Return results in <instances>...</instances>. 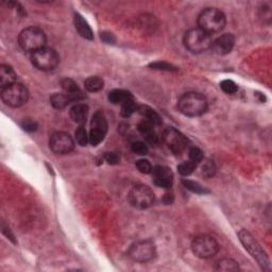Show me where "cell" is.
<instances>
[{
  "instance_id": "1",
  "label": "cell",
  "mask_w": 272,
  "mask_h": 272,
  "mask_svg": "<svg viewBox=\"0 0 272 272\" xmlns=\"http://www.w3.org/2000/svg\"><path fill=\"white\" fill-rule=\"evenodd\" d=\"M179 111L188 117H198L208 111V100L203 95L189 92L181 96L178 101Z\"/></svg>"
},
{
  "instance_id": "2",
  "label": "cell",
  "mask_w": 272,
  "mask_h": 272,
  "mask_svg": "<svg viewBox=\"0 0 272 272\" xmlns=\"http://www.w3.org/2000/svg\"><path fill=\"white\" fill-rule=\"evenodd\" d=\"M225 24L226 18L224 13L216 8L204 9L198 16V28L211 35L223 30Z\"/></svg>"
},
{
  "instance_id": "3",
  "label": "cell",
  "mask_w": 272,
  "mask_h": 272,
  "mask_svg": "<svg viewBox=\"0 0 272 272\" xmlns=\"http://www.w3.org/2000/svg\"><path fill=\"white\" fill-rule=\"evenodd\" d=\"M184 46L192 54H202L211 49L212 35L200 28H193L184 35Z\"/></svg>"
},
{
  "instance_id": "4",
  "label": "cell",
  "mask_w": 272,
  "mask_h": 272,
  "mask_svg": "<svg viewBox=\"0 0 272 272\" xmlns=\"http://www.w3.org/2000/svg\"><path fill=\"white\" fill-rule=\"evenodd\" d=\"M46 42L47 38L45 32L38 27H28L24 29L18 36L19 46L31 54L46 47Z\"/></svg>"
},
{
  "instance_id": "5",
  "label": "cell",
  "mask_w": 272,
  "mask_h": 272,
  "mask_svg": "<svg viewBox=\"0 0 272 272\" xmlns=\"http://www.w3.org/2000/svg\"><path fill=\"white\" fill-rule=\"evenodd\" d=\"M238 237L242 246H244L247 251L251 254L253 259L259 263L262 269L265 271H270V261L268 259V256L259 244V241L253 237V235L251 233H249L247 230H241L238 233Z\"/></svg>"
},
{
  "instance_id": "6",
  "label": "cell",
  "mask_w": 272,
  "mask_h": 272,
  "mask_svg": "<svg viewBox=\"0 0 272 272\" xmlns=\"http://www.w3.org/2000/svg\"><path fill=\"white\" fill-rule=\"evenodd\" d=\"M31 61L38 69L42 71H51L57 67L60 63V56L54 49L44 47L32 54Z\"/></svg>"
},
{
  "instance_id": "7",
  "label": "cell",
  "mask_w": 272,
  "mask_h": 272,
  "mask_svg": "<svg viewBox=\"0 0 272 272\" xmlns=\"http://www.w3.org/2000/svg\"><path fill=\"white\" fill-rule=\"evenodd\" d=\"M1 99L6 106L19 108L27 104L29 99L28 88L20 83H14L3 87L1 88Z\"/></svg>"
},
{
  "instance_id": "8",
  "label": "cell",
  "mask_w": 272,
  "mask_h": 272,
  "mask_svg": "<svg viewBox=\"0 0 272 272\" xmlns=\"http://www.w3.org/2000/svg\"><path fill=\"white\" fill-rule=\"evenodd\" d=\"M192 250L197 257L208 260L217 254L219 245L217 240L210 235H200L193 240Z\"/></svg>"
},
{
  "instance_id": "9",
  "label": "cell",
  "mask_w": 272,
  "mask_h": 272,
  "mask_svg": "<svg viewBox=\"0 0 272 272\" xmlns=\"http://www.w3.org/2000/svg\"><path fill=\"white\" fill-rule=\"evenodd\" d=\"M128 254L137 263H148L156 257L157 248L152 240H138L130 247Z\"/></svg>"
},
{
  "instance_id": "10",
  "label": "cell",
  "mask_w": 272,
  "mask_h": 272,
  "mask_svg": "<svg viewBox=\"0 0 272 272\" xmlns=\"http://www.w3.org/2000/svg\"><path fill=\"white\" fill-rule=\"evenodd\" d=\"M129 202L138 210H146L154 203V194L152 190L146 185H136L130 190Z\"/></svg>"
},
{
  "instance_id": "11",
  "label": "cell",
  "mask_w": 272,
  "mask_h": 272,
  "mask_svg": "<svg viewBox=\"0 0 272 272\" xmlns=\"http://www.w3.org/2000/svg\"><path fill=\"white\" fill-rule=\"evenodd\" d=\"M108 133V121L105 114L101 111H97L94 114L92 122H91V130H90V143L93 146H98L102 141H104Z\"/></svg>"
},
{
  "instance_id": "12",
  "label": "cell",
  "mask_w": 272,
  "mask_h": 272,
  "mask_svg": "<svg viewBox=\"0 0 272 272\" xmlns=\"http://www.w3.org/2000/svg\"><path fill=\"white\" fill-rule=\"evenodd\" d=\"M50 149L55 154H68L75 149V141L66 132H55L50 137Z\"/></svg>"
},
{
  "instance_id": "13",
  "label": "cell",
  "mask_w": 272,
  "mask_h": 272,
  "mask_svg": "<svg viewBox=\"0 0 272 272\" xmlns=\"http://www.w3.org/2000/svg\"><path fill=\"white\" fill-rule=\"evenodd\" d=\"M163 139L174 154H181L187 148V138L174 128H167L163 133Z\"/></svg>"
},
{
  "instance_id": "14",
  "label": "cell",
  "mask_w": 272,
  "mask_h": 272,
  "mask_svg": "<svg viewBox=\"0 0 272 272\" xmlns=\"http://www.w3.org/2000/svg\"><path fill=\"white\" fill-rule=\"evenodd\" d=\"M235 45V38L233 34L226 33L220 35L215 41H213L211 49L213 53L218 55H225L229 54Z\"/></svg>"
},
{
  "instance_id": "15",
  "label": "cell",
  "mask_w": 272,
  "mask_h": 272,
  "mask_svg": "<svg viewBox=\"0 0 272 272\" xmlns=\"http://www.w3.org/2000/svg\"><path fill=\"white\" fill-rule=\"evenodd\" d=\"M154 184L162 188H170L173 183V174L170 169L165 166H157L152 169Z\"/></svg>"
},
{
  "instance_id": "16",
  "label": "cell",
  "mask_w": 272,
  "mask_h": 272,
  "mask_svg": "<svg viewBox=\"0 0 272 272\" xmlns=\"http://www.w3.org/2000/svg\"><path fill=\"white\" fill-rule=\"evenodd\" d=\"M61 85L63 88V92L67 95L72 102H79L80 100L84 99V95L82 91L80 90L79 86L75 83L73 80L68 78L63 79L61 81Z\"/></svg>"
},
{
  "instance_id": "17",
  "label": "cell",
  "mask_w": 272,
  "mask_h": 272,
  "mask_svg": "<svg viewBox=\"0 0 272 272\" xmlns=\"http://www.w3.org/2000/svg\"><path fill=\"white\" fill-rule=\"evenodd\" d=\"M153 124L148 120H142L138 123V131L144 135L146 142L149 143L150 145H157L159 143V137L157 136L156 132L153 129Z\"/></svg>"
},
{
  "instance_id": "18",
  "label": "cell",
  "mask_w": 272,
  "mask_h": 272,
  "mask_svg": "<svg viewBox=\"0 0 272 272\" xmlns=\"http://www.w3.org/2000/svg\"><path fill=\"white\" fill-rule=\"evenodd\" d=\"M69 114L73 121L79 123L80 126H83L88 116V107L84 104H77L70 109Z\"/></svg>"
},
{
  "instance_id": "19",
  "label": "cell",
  "mask_w": 272,
  "mask_h": 272,
  "mask_svg": "<svg viewBox=\"0 0 272 272\" xmlns=\"http://www.w3.org/2000/svg\"><path fill=\"white\" fill-rule=\"evenodd\" d=\"M16 72L9 65L0 66V85L1 88L16 83Z\"/></svg>"
},
{
  "instance_id": "20",
  "label": "cell",
  "mask_w": 272,
  "mask_h": 272,
  "mask_svg": "<svg viewBox=\"0 0 272 272\" xmlns=\"http://www.w3.org/2000/svg\"><path fill=\"white\" fill-rule=\"evenodd\" d=\"M75 27L83 39L88 41H92L94 39V34L90 25L87 24V21L79 13L75 14Z\"/></svg>"
},
{
  "instance_id": "21",
  "label": "cell",
  "mask_w": 272,
  "mask_h": 272,
  "mask_svg": "<svg viewBox=\"0 0 272 272\" xmlns=\"http://www.w3.org/2000/svg\"><path fill=\"white\" fill-rule=\"evenodd\" d=\"M134 98L132 96V94L128 91L124 90H114L112 92H109V102H112L113 105H122L124 102Z\"/></svg>"
},
{
  "instance_id": "22",
  "label": "cell",
  "mask_w": 272,
  "mask_h": 272,
  "mask_svg": "<svg viewBox=\"0 0 272 272\" xmlns=\"http://www.w3.org/2000/svg\"><path fill=\"white\" fill-rule=\"evenodd\" d=\"M137 111L146 120L150 121L153 126H159V124L162 123V119H161L160 115L151 108L147 107V106H141L139 108H137Z\"/></svg>"
},
{
  "instance_id": "23",
  "label": "cell",
  "mask_w": 272,
  "mask_h": 272,
  "mask_svg": "<svg viewBox=\"0 0 272 272\" xmlns=\"http://www.w3.org/2000/svg\"><path fill=\"white\" fill-rule=\"evenodd\" d=\"M71 102V99L65 93H55L50 97V104L55 109H64Z\"/></svg>"
},
{
  "instance_id": "24",
  "label": "cell",
  "mask_w": 272,
  "mask_h": 272,
  "mask_svg": "<svg viewBox=\"0 0 272 272\" xmlns=\"http://www.w3.org/2000/svg\"><path fill=\"white\" fill-rule=\"evenodd\" d=\"M104 84H105L104 80L97 76H93V77L87 78L84 82V86L86 90L88 92H92V93H96V92H99L100 90H102V88H104Z\"/></svg>"
},
{
  "instance_id": "25",
  "label": "cell",
  "mask_w": 272,
  "mask_h": 272,
  "mask_svg": "<svg viewBox=\"0 0 272 272\" xmlns=\"http://www.w3.org/2000/svg\"><path fill=\"white\" fill-rule=\"evenodd\" d=\"M216 270L218 271H238L239 270V265L237 262L231 259H222L217 262L216 264Z\"/></svg>"
},
{
  "instance_id": "26",
  "label": "cell",
  "mask_w": 272,
  "mask_h": 272,
  "mask_svg": "<svg viewBox=\"0 0 272 272\" xmlns=\"http://www.w3.org/2000/svg\"><path fill=\"white\" fill-rule=\"evenodd\" d=\"M137 111V106L134 98H132L121 105V116L123 117H130L133 115Z\"/></svg>"
},
{
  "instance_id": "27",
  "label": "cell",
  "mask_w": 272,
  "mask_h": 272,
  "mask_svg": "<svg viewBox=\"0 0 272 272\" xmlns=\"http://www.w3.org/2000/svg\"><path fill=\"white\" fill-rule=\"evenodd\" d=\"M183 184H184V186L190 190V192H193L195 194H199V195H203V194H208L209 190L205 189L202 185H200L199 183L197 182H194V181H190V180H184L183 181Z\"/></svg>"
},
{
  "instance_id": "28",
  "label": "cell",
  "mask_w": 272,
  "mask_h": 272,
  "mask_svg": "<svg viewBox=\"0 0 272 272\" xmlns=\"http://www.w3.org/2000/svg\"><path fill=\"white\" fill-rule=\"evenodd\" d=\"M199 165H200V170H201L202 175H204V176L214 175L216 168H215V164L213 163L212 161L203 160ZM199 165H198V166H199Z\"/></svg>"
},
{
  "instance_id": "29",
  "label": "cell",
  "mask_w": 272,
  "mask_h": 272,
  "mask_svg": "<svg viewBox=\"0 0 272 272\" xmlns=\"http://www.w3.org/2000/svg\"><path fill=\"white\" fill-rule=\"evenodd\" d=\"M76 141L80 146H86L90 143V135L87 134V132L83 126H80L76 130Z\"/></svg>"
},
{
  "instance_id": "30",
  "label": "cell",
  "mask_w": 272,
  "mask_h": 272,
  "mask_svg": "<svg viewBox=\"0 0 272 272\" xmlns=\"http://www.w3.org/2000/svg\"><path fill=\"white\" fill-rule=\"evenodd\" d=\"M197 167L198 166L195 163H193V162H190L188 160V161L183 162V163H181L178 166V170L182 175H189L196 170Z\"/></svg>"
},
{
  "instance_id": "31",
  "label": "cell",
  "mask_w": 272,
  "mask_h": 272,
  "mask_svg": "<svg viewBox=\"0 0 272 272\" xmlns=\"http://www.w3.org/2000/svg\"><path fill=\"white\" fill-rule=\"evenodd\" d=\"M220 88L227 95H233L238 91L237 84L232 80H223L222 82L220 83Z\"/></svg>"
},
{
  "instance_id": "32",
  "label": "cell",
  "mask_w": 272,
  "mask_h": 272,
  "mask_svg": "<svg viewBox=\"0 0 272 272\" xmlns=\"http://www.w3.org/2000/svg\"><path fill=\"white\" fill-rule=\"evenodd\" d=\"M189 161L193 162L197 166L199 165L201 162L203 161V153L202 151L197 148V147H193V148H190L189 150Z\"/></svg>"
},
{
  "instance_id": "33",
  "label": "cell",
  "mask_w": 272,
  "mask_h": 272,
  "mask_svg": "<svg viewBox=\"0 0 272 272\" xmlns=\"http://www.w3.org/2000/svg\"><path fill=\"white\" fill-rule=\"evenodd\" d=\"M136 168L138 169V171L139 172H142V173H146V174H148V173H151L152 171V166L150 164V162L149 161H147V160H139L136 162Z\"/></svg>"
},
{
  "instance_id": "34",
  "label": "cell",
  "mask_w": 272,
  "mask_h": 272,
  "mask_svg": "<svg viewBox=\"0 0 272 272\" xmlns=\"http://www.w3.org/2000/svg\"><path fill=\"white\" fill-rule=\"evenodd\" d=\"M132 151L136 154H139V156H146V154L148 153L149 149H148V146H147L145 143L135 142L132 144Z\"/></svg>"
},
{
  "instance_id": "35",
  "label": "cell",
  "mask_w": 272,
  "mask_h": 272,
  "mask_svg": "<svg viewBox=\"0 0 272 272\" xmlns=\"http://www.w3.org/2000/svg\"><path fill=\"white\" fill-rule=\"evenodd\" d=\"M151 67H153L154 69H160V70H167V71H173L176 70L175 67H173L172 65L165 63V62H157L151 64Z\"/></svg>"
},
{
  "instance_id": "36",
  "label": "cell",
  "mask_w": 272,
  "mask_h": 272,
  "mask_svg": "<svg viewBox=\"0 0 272 272\" xmlns=\"http://www.w3.org/2000/svg\"><path fill=\"white\" fill-rule=\"evenodd\" d=\"M21 126H23V128L26 131H29V132H33V131L36 130V128H38V124H36L34 121H32L30 119L24 120L23 123H21Z\"/></svg>"
},
{
  "instance_id": "37",
  "label": "cell",
  "mask_w": 272,
  "mask_h": 272,
  "mask_svg": "<svg viewBox=\"0 0 272 272\" xmlns=\"http://www.w3.org/2000/svg\"><path fill=\"white\" fill-rule=\"evenodd\" d=\"M105 159L109 164H117L119 162V157L113 152H108L105 156Z\"/></svg>"
},
{
  "instance_id": "38",
  "label": "cell",
  "mask_w": 272,
  "mask_h": 272,
  "mask_svg": "<svg viewBox=\"0 0 272 272\" xmlns=\"http://www.w3.org/2000/svg\"><path fill=\"white\" fill-rule=\"evenodd\" d=\"M101 39L107 44H114L115 38L112 33H101Z\"/></svg>"
}]
</instances>
